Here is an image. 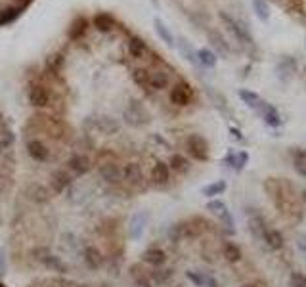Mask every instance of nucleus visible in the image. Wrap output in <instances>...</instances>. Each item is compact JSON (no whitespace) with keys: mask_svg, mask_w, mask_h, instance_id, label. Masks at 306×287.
<instances>
[{"mask_svg":"<svg viewBox=\"0 0 306 287\" xmlns=\"http://www.w3.org/2000/svg\"><path fill=\"white\" fill-rule=\"evenodd\" d=\"M264 188L270 193V199L274 201V205H278V209L285 214V216H291L293 212L299 211L297 203L293 201V193H291V188L287 182L283 180H276V178H268L264 182Z\"/></svg>","mask_w":306,"mask_h":287,"instance_id":"f257e3e1","label":"nucleus"},{"mask_svg":"<svg viewBox=\"0 0 306 287\" xmlns=\"http://www.w3.org/2000/svg\"><path fill=\"white\" fill-rule=\"evenodd\" d=\"M88 128H92V130H96V132H102L103 136H113V134H117L119 132V121L117 119H113L109 115H100V117H90L88 121L85 123Z\"/></svg>","mask_w":306,"mask_h":287,"instance_id":"f03ea898","label":"nucleus"},{"mask_svg":"<svg viewBox=\"0 0 306 287\" xmlns=\"http://www.w3.org/2000/svg\"><path fill=\"white\" fill-rule=\"evenodd\" d=\"M122 117H124V121H126L128 125H132V126H142L149 121V113L146 111V107L136 100L130 101V105L124 109Z\"/></svg>","mask_w":306,"mask_h":287,"instance_id":"7ed1b4c3","label":"nucleus"},{"mask_svg":"<svg viewBox=\"0 0 306 287\" xmlns=\"http://www.w3.org/2000/svg\"><path fill=\"white\" fill-rule=\"evenodd\" d=\"M186 148L190 151V155H194V159H197V161H207L208 159V144L203 136L192 134L186 140Z\"/></svg>","mask_w":306,"mask_h":287,"instance_id":"20e7f679","label":"nucleus"},{"mask_svg":"<svg viewBox=\"0 0 306 287\" xmlns=\"http://www.w3.org/2000/svg\"><path fill=\"white\" fill-rule=\"evenodd\" d=\"M27 96H29V103L33 107H46L50 103V92L48 88L40 83H33L29 85V90H27Z\"/></svg>","mask_w":306,"mask_h":287,"instance_id":"39448f33","label":"nucleus"},{"mask_svg":"<svg viewBox=\"0 0 306 287\" xmlns=\"http://www.w3.org/2000/svg\"><path fill=\"white\" fill-rule=\"evenodd\" d=\"M218 17H220L222 21L228 25V29L232 31L235 37L239 38L241 42H247V44H253V37H251V33H249V29L247 27H243L237 19H233L232 15H228V13L220 12L218 13Z\"/></svg>","mask_w":306,"mask_h":287,"instance_id":"423d86ee","label":"nucleus"},{"mask_svg":"<svg viewBox=\"0 0 306 287\" xmlns=\"http://www.w3.org/2000/svg\"><path fill=\"white\" fill-rule=\"evenodd\" d=\"M192 98H194V90H192V87L188 83H178L171 90V101L174 105H180V107L190 105Z\"/></svg>","mask_w":306,"mask_h":287,"instance_id":"0eeeda50","label":"nucleus"},{"mask_svg":"<svg viewBox=\"0 0 306 287\" xmlns=\"http://www.w3.org/2000/svg\"><path fill=\"white\" fill-rule=\"evenodd\" d=\"M147 226V212H136L132 214V218H130V226H128V234L132 239H140L142 234H144V230H146Z\"/></svg>","mask_w":306,"mask_h":287,"instance_id":"6e6552de","label":"nucleus"},{"mask_svg":"<svg viewBox=\"0 0 306 287\" xmlns=\"http://www.w3.org/2000/svg\"><path fill=\"white\" fill-rule=\"evenodd\" d=\"M86 31H88V19L85 15H79V17H75V21L67 29V37H69V40L77 42V40L85 38Z\"/></svg>","mask_w":306,"mask_h":287,"instance_id":"1a4fd4ad","label":"nucleus"},{"mask_svg":"<svg viewBox=\"0 0 306 287\" xmlns=\"http://www.w3.org/2000/svg\"><path fill=\"white\" fill-rule=\"evenodd\" d=\"M92 25L98 29L100 33H109L117 25V19L107 12H100L92 17Z\"/></svg>","mask_w":306,"mask_h":287,"instance_id":"9d476101","label":"nucleus"},{"mask_svg":"<svg viewBox=\"0 0 306 287\" xmlns=\"http://www.w3.org/2000/svg\"><path fill=\"white\" fill-rule=\"evenodd\" d=\"M258 111L262 115V119H264V123L268 126H274V128H278V126H282V117H280V113L278 109L274 107V105H270L266 101H262V105L258 107Z\"/></svg>","mask_w":306,"mask_h":287,"instance_id":"9b49d317","label":"nucleus"},{"mask_svg":"<svg viewBox=\"0 0 306 287\" xmlns=\"http://www.w3.org/2000/svg\"><path fill=\"white\" fill-rule=\"evenodd\" d=\"M27 197L35 203H48L52 199V193H50L48 188L42 186V184H31L27 188Z\"/></svg>","mask_w":306,"mask_h":287,"instance_id":"f8f14e48","label":"nucleus"},{"mask_svg":"<svg viewBox=\"0 0 306 287\" xmlns=\"http://www.w3.org/2000/svg\"><path fill=\"white\" fill-rule=\"evenodd\" d=\"M207 211H210L212 214H216L218 218H220L224 224L228 226V228H232L233 226V218L230 216V212H228V207L222 203V201H208L207 203Z\"/></svg>","mask_w":306,"mask_h":287,"instance_id":"ddd939ff","label":"nucleus"},{"mask_svg":"<svg viewBox=\"0 0 306 287\" xmlns=\"http://www.w3.org/2000/svg\"><path fill=\"white\" fill-rule=\"evenodd\" d=\"M27 151L35 161H46L48 159V148L46 144H42L40 140H31L27 144Z\"/></svg>","mask_w":306,"mask_h":287,"instance_id":"4468645a","label":"nucleus"},{"mask_svg":"<svg viewBox=\"0 0 306 287\" xmlns=\"http://www.w3.org/2000/svg\"><path fill=\"white\" fill-rule=\"evenodd\" d=\"M90 167H92V163H90V159H88L86 155H73V157L69 159V169L79 176L86 175V173L90 171Z\"/></svg>","mask_w":306,"mask_h":287,"instance_id":"2eb2a0df","label":"nucleus"},{"mask_svg":"<svg viewBox=\"0 0 306 287\" xmlns=\"http://www.w3.org/2000/svg\"><path fill=\"white\" fill-rule=\"evenodd\" d=\"M100 175H102L103 180H107V182H119L122 173L115 163H102V167H100Z\"/></svg>","mask_w":306,"mask_h":287,"instance_id":"dca6fc26","label":"nucleus"},{"mask_svg":"<svg viewBox=\"0 0 306 287\" xmlns=\"http://www.w3.org/2000/svg\"><path fill=\"white\" fill-rule=\"evenodd\" d=\"M50 184H52V190L56 193H61L65 188L71 184V176L67 173H63V171H56L54 175L50 176Z\"/></svg>","mask_w":306,"mask_h":287,"instance_id":"f3484780","label":"nucleus"},{"mask_svg":"<svg viewBox=\"0 0 306 287\" xmlns=\"http://www.w3.org/2000/svg\"><path fill=\"white\" fill-rule=\"evenodd\" d=\"M128 54L136 58V60H142L147 54V46L144 42V38L140 37H130L128 38Z\"/></svg>","mask_w":306,"mask_h":287,"instance_id":"a211bd4d","label":"nucleus"},{"mask_svg":"<svg viewBox=\"0 0 306 287\" xmlns=\"http://www.w3.org/2000/svg\"><path fill=\"white\" fill-rule=\"evenodd\" d=\"M153 27H155V33L159 35V38L165 42V44H167V46H171L172 48V46L176 44V40H174V35L171 33V29L165 25L159 17H155V19H153Z\"/></svg>","mask_w":306,"mask_h":287,"instance_id":"6ab92c4d","label":"nucleus"},{"mask_svg":"<svg viewBox=\"0 0 306 287\" xmlns=\"http://www.w3.org/2000/svg\"><path fill=\"white\" fill-rule=\"evenodd\" d=\"M262 241H266V245H268L272 251H280L283 247V236L282 232H278V230H272V228H268L266 230V234H264V237H262Z\"/></svg>","mask_w":306,"mask_h":287,"instance_id":"aec40b11","label":"nucleus"},{"mask_svg":"<svg viewBox=\"0 0 306 287\" xmlns=\"http://www.w3.org/2000/svg\"><path fill=\"white\" fill-rule=\"evenodd\" d=\"M169 175H171L169 165L159 161V163H155V167H153V171H151V180H153L155 184H165V182L169 180Z\"/></svg>","mask_w":306,"mask_h":287,"instance_id":"412c9836","label":"nucleus"},{"mask_svg":"<svg viewBox=\"0 0 306 287\" xmlns=\"http://www.w3.org/2000/svg\"><path fill=\"white\" fill-rule=\"evenodd\" d=\"M247 161H249V153H247V151H239V153L230 151V153L226 155V159H224V163L232 165L235 171H241L245 165H247Z\"/></svg>","mask_w":306,"mask_h":287,"instance_id":"4be33fe9","label":"nucleus"},{"mask_svg":"<svg viewBox=\"0 0 306 287\" xmlns=\"http://www.w3.org/2000/svg\"><path fill=\"white\" fill-rule=\"evenodd\" d=\"M171 83V77L165 71H155V73H149V87L153 90H163V88L169 87Z\"/></svg>","mask_w":306,"mask_h":287,"instance_id":"5701e85b","label":"nucleus"},{"mask_svg":"<svg viewBox=\"0 0 306 287\" xmlns=\"http://www.w3.org/2000/svg\"><path fill=\"white\" fill-rule=\"evenodd\" d=\"M188 280H192L197 287H218V282L214 278L207 274H199V272H188Z\"/></svg>","mask_w":306,"mask_h":287,"instance_id":"b1692460","label":"nucleus"},{"mask_svg":"<svg viewBox=\"0 0 306 287\" xmlns=\"http://www.w3.org/2000/svg\"><path fill=\"white\" fill-rule=\"evenodd\" d=\"M23 10V6H8L4 10H0V25H8L19 17V13Z\"/></svg>","mask_w":306,"mask_h":287,"instance_id":"393cba45","label":"nucleus"},{"mask_svg":"<svg viewBox=\"0 0 306 287\" xmlns=\"http://www.w3.org/2000/svg\"><path fill=\"white\" fill-rule=\"evenodd\" d=\"M293 167L301 176H306V150L295 148L293 150Z\"/></svg>","mask_w":306,"mask_h":287,"instance_id":"a878e982","label":"nucleus"},{"mask_svg":"<svg viewBox=\"0 0 306 287\" xmlns=\"http://www.w3.org/2000/svg\"><path fill=\"white\" fill-rule=\"evenodd\" d=\"M142 259H144V262H147V264L161 266L163 262L167 261V255H165V251H161V249H149L142 255Z\"/></svg>","mask_w":306,"mask_h":287,"instance_id":"bb28decb","label":"nucleus"},{"mask_svg":"<svg viewBox=\"0 0 306 287\" xmlns=\"http://www.w3.org/2000/svg\"><path fill=\"white\" fill-rule=\"evenodd\" d=\"M85 262L86 266H90L92 270H96L102 266V253L96 247H86L85 249Z\"/></svg>","mask_w":306,"mask_h":287,"instance_id":"cd10ccee","label":"nucleus"},{"mask_svg":"<svg viewBox=\"0 0 306 287\" xmlns=\"http://www.w3.org/2000/svg\"><path fill=\"white\" fill-rule=\"evenodd\" d=\"M237 94H239V98H241V100H243L249 107H253V109H258V107L262 105V101H264L260 96H258V94L251 92V90H243V88H241Z\"/></svg>","mask_w":306,"mask_h":287,"instance_id":"c85d7f7f","label":"nucleus"},{"mask_svg":"<svg viewBox=\"0 0 306 287\" xmlns=\"http://www.w3.org/2000/svg\"><path fill=\"white\" fill-rule=\"evenodd\" d=\"M197 62L201 63V65H205V67H214L216 62H218V58H216V54L212 50L201 48V50L197 52Z\"/></svg>","mask_w":306,"mask_h":287,"instance_id":"c756f323","label":"nucleus"},{"mask_svg":"<svg viewBox=\"0 0 306 287\" xmlns=\"http://www.w3.org/2000/svg\"><path fill=\"white\" fill-rule=\"evenodd\" d=\"M253 10L257 13V17L260 21H268L272 12H270V4L266 0H253Z\"/></svg>","mask_w":306,"mask_h":287,"instance_id":"7c9ffc66","label":"nucleus"},{"mask_svg":"<svg viewBox=\"0 0 306 287\" xmlns=\"http://www.w3.org/2000/svg\"><path fill=\"white\" fill-rule=\"evenodd\" d=\"M122 176L128 180V182H140L142 180V169L138 163H128L122 171Z\"/></svg>","mask_w":306,"mask_h":287,"instance_id":"2f4dec72","label":"nucleus"},{"mask_svg":"<svg viewBox=\"0 0 306 287\" xmlns=\"http://www.w3.org/2000/svg\"><path fill=\"white\" fill-rule=\"evenodd\" d=\"M207 37H208V40H210V44H212L216 50L220 52V54H224V56H226V54L230 52V48H228V44H226V40L222 38L220 33H216V31H208Z\"/></svg>","mask_w":306,"mask_h":287,"instance_id":"473e14b6","label":"nucleus"},{"mask_svg":"<svg viewBox=\"0 0 306 287\" xmlns=\"http://www.w3.org/2000/svg\"><path fill=\"white\" fill-rule=\"evenodd\" d=\"M178 50H180V54H182L184 58L188 60V62L199 63V62H197V52H194L192 44H190L186 38H178Z\"/></svg>","mask_w":306,"mask_h":287,"instance_id":"72a5a7b5","label":"nucleus"},{"mask_svg":"<svg viewBox=\"0 0 306 287\" xmlns=\"http://www.w3.org/2000/svg\"><path fill=\"white\" fill-rule=\"evenodd\" d=\"M249 228H251V232H253V236L257 237V239H262L264 234H266V222L260 218V216H255V218H251L249 220Z\"/></svg>","mask_w":306,"mask_h":287,"instance_id":"f704fd0d","label":"nucleus"},{"mask_svg":"<svg viewBox=\"0 0 306 287\" xmlns=\"http://www.w3.org/2000/svg\"><path fill=\"white\" fill-rule=\"evenodd\" d=\"M295 69H297V62H295L293 58H285V60L278 65V71H280V77H282L283 81L293 75Z\"/></svg>","mask_w":306,"mask_h":287,"instance_id":"c9c22d12","label":"nucleus"},{"mask_svg":"<svg viewBox=\"0 0 306 287\" xmlns=\"http://www.w3.org/2000/svg\"><path fill=\"white\" fill-rule=\"evenodd\" d=\"M169 169L176 171V173H186L190 169V161L184 155H172L171 163H169Z\"/></svg>","mask_w":306,"mask_h":287,"instance_id":"e433bc0d","label":"nucleus"},{"mask_svg":"<svg viewBox=\"0 0 306 287\" xmlns=\"http://www.w3.org/2000/svg\"><path fill=\"white\" fill-rule=\"evenodd\" d=\"M132 81L138 87H149V71L144 67H136L132 69Z\"/></svg>","mask_w":306,"mask_h":287,"instance_id":"4c0bfd02","label":"nucleus"},{"mask_svg":"<svg viewBox=\"0 0 306 287\" xmlns=\"http://www.w3.org/2000/svg\"><path fill=\"white\" fill-rule=\"evenodd\" d=\"M46 65H48V69L52 73H61V69L65 65V60H63L61 54H52L48 60H46Z\"/></svg>","mask_w":306,"mask_h":287,"instance_id":"58836bf2","label":"nucleus"},{"mask_svg":"<svg viewBox=\"0 0 306 287\" xmlns=\"http://www.w3.org/2000/svg\"><path fill=\"white\" fill-rule=\"evenodd\" d=\"M224 257H226V261L237 262L241 261V251H239L237 245H233V243H226L224 245Z\"/></svg>","mask_w":306,"mask_h":287,"instance_id":"ea45409f","label":"nucleus"},{"mask_svg":"<svg viewBox=\"0 0 306 287\" xmlns=\"http://www.w3.org/2000/svg\"><path fill=\"white\" fill-rule=\"evenodd\" d=\"M42 262L48 266V268H52V270H56V272H60V274H63L67 268H65V264L58 259V257H54V255H46L44 259H42Z\"/></svg>","mask_w":306,"mask_h":287,"instance_id":"a19ab883","label":"nucleus"},{"mask_svg":"<svg viewBox=\"0 0 306 287\" xmlns=\"http://www.w3.org/2000/svg\"><path fill=\"white\" fill-rule=\"evenodd\" d=\"M226 190V182H214V184H208V186L203 188V195L207 197H214Z\"/></svg>","mask_w":306,"mask_h":287,"instance_id":"79ce46f5","label":"nucleus"},{"mask_svg":"<svg viewBox=\"0 0 306 287\" xmlns=\"http://www.w3.org/2000/svg\"><path fill=\"white\" fill-rule=\"evenodd\" d=\"M15 136H13L12 130H8V128H2L0 130V148H8V146H12Z\"/></svg>","mask_w":306,"mask_h":287,"instance_id":"37998d69","label":"nucleus"},{"mask_svg":"<svg viewBox=\"0 0 306 287\" xmlns=\"http://www.w3.org/2000/svg\"><path fill=\"white\" fill-rule=\"evenodd\" d=\"M289 286L291 287H306V276L301 272H293L289 278Z\"/></svg>","mask_w":306,"mask_h":287,"instance_id":"c03bdc74","label":"nucleus"},{"mask_svg":"<svg viewBox=\"0 0 306 287\" xmlns=\"http://www.w3.org/2000/svg\"><path fill=\"white\" fill-rule=\"evenodd\" d=\"M6 272V257H4V251L0 249V274Z\"/></svg>","mask_w":306,"mask_h":287,"instance_id":"a18cd8bd","label":"nucleus"},{"mask_svg":"<svg viewBox=\"0 0 306 287\" xmlns=\"http://www.w3.org/2000/svg\"><path fill=\"white\" fill-rule=\"evenodd\" d=\"M230 132H232L233 134V138H237V140H243V136H241V132H239V130H237V128H230Z\"/></svg>","mask_w":306,"mask_h":287,"instance_id":"49530a36","label":"nucleus"},{"mask_svg":"<svg viewBox=\"0 0 306 287\" xmlns=\"http://www.w3.org/2000/svg\"><path fill=\"white\" fill-rule=\"evenodd\" d=\"M243 287H257V286H255V284H245Z\"/></svg>","mask_w":306,"mask_h":287,"instance_id":"de8ad7c7","label":"nucleus"},{"mask_svg":"<svg viewBox=\"0 0 306 287\" xmlns=\"http://www.w3.org/2000/svg\"><path fill=\"white\" fill-rule=\"evenodd\" d=\"M0 287H6V286H4V284H2V282H0Z\"/></svg>","mask_w":306,"mask_h":287,"instance_id":"09e8293b","label":"nucleus"}]
</instances>
